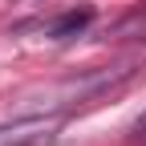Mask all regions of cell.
Segmentation results:
<instances>
[{
    "instance_id": "cell-1",
    "label": "cell",
    "mask_w": 146,
    "mask_h": 146,
    "mask_svg": "<svg viewBox=\"0 0 146 146\" xmlns=\"http://www.w3.org/2000/svg\"><path fill=\"white\" fill-rule=\"evenodd\" d=\"M57 114H16V122L0 126V146H45L57 138Z\"/></svg>"
},
{
    "instance_id": "cell-2",
    "label": "cell",
    "mask_w": 146,
    "mask_h": 146,
    "mask_svg": "<svg viewBox=\"0 0 146 146\" xmlns=\"http://www.w3.org/2000/svg\"><path fill=\"white\" fill-rule=\"evenodd\" d=\"M89 21H94V8H73V12H65V16H57V21H53L49 36H53V41H65V36L81 33Z\"/></svg>"
},
{
    "instance_id": "cell-3",
    "label": "cell",
    "mask_w": 146,
    "mask_h": 146,
    "mask_svg": "<svg viewBox=\"0 0 146 146\" xmlns=\"http://www.w3.org/2000/svg\"><path fill=\"white\" fill-rule=\"evenodd\" d=\"M134 134H138V138H142V142H146V114H142V118H138V122H134Z\"/></svg>"
}]
</instances>
